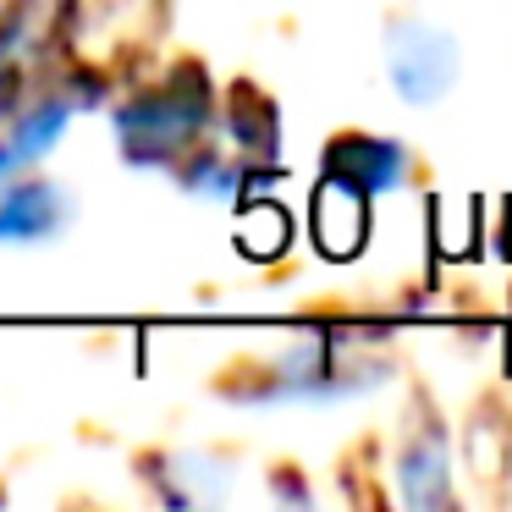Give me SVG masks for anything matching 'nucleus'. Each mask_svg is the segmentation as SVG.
I'll use <instances>...</instances> for the list:
<instances>
[{
  "mask_svg": "<svg viewBox=\"0 0 512 512\" xmlns=\"http://www.w3.org/2000/svg\"><path fill=\"white\" fill-rule=\"evenodd\" d=\"M391 83L408 105H435L457 83V45L430 23H397L386 39Z\"/></svg>",
  "mask_w": 512,
  "mask_h": 512,
  "instance_id": "f257e3e1",
  "label": "nucleus"
},
{
  "mask_svg": "<svg viewBox=\"0 0 512 512\" xmlns=\"http://www.w3.org/2000/svg\"><path fill=\"white\" fill-rule=\"evenodd\" d=\"M369 237V193L353 188L342 177H325V188L314 193V243L331 259H353Z\"/></svg>",
  "mask_w": 512,
  "mask_h": 512,
  "instance_id": "f03ea898",
  "label": "nucleus"
},
{
  "mask_svg": "<svg viewBox=\"0 0 512 512\" xmlns=\"http://www.w3.org/2000/svg\"><path fill=\"white\" fill-rule=\"evenodd\" d=\"M402 501H413V507H441L446 496H452V474H446V435L435 430H419L408 446H402Z\"/></svg>",
  "mask_w": 512,
  "mask_h": 512,
  "instance_id": "7ed1b4c3",
  "label": "nucleus"
},
{
  "mask_svg": "<svg viewBox=\"0 0 512 512\" xmlns=\"http://www.w3.org/2000/svg\"><path fill=\"white\" fill-rule=\"evenodd\" d=\"M56 204L61 193L50 188V182H6L0 188V237H39L56 226Z\"/></svg>",
  "mask_w": 512,
  "mask_h": 512,
  "instance_id": "20e7f679",
  "label": "nucleus"
},
{
  "mask_svg": "<svg viewBox=\"0 0 512 512\" xmlns=\"http://www.w3.org/2000/svg\"><path fill=\"white\" fill-rule=\"evenodd\" d=\"M336 144L347 149V155H358L364 166H342V171H331V177H342V182H353V188H364L369 199L375 193H386V188H397L402 177H408V155H402L397 144H386V138H336Z\"/></svg>",
  "mask_w": 512,
  "mask_h": 512,
  "instance_id": "39448f33",
  "label": "nucleus"
},
{
  "mask_svg": "<svg viewBox=\"0 0 512 512\" xmlns=\"http://www.w3.org/2000/svg\"><path fill=\"white\" fill-rule=\"evenodd\" d=\"M237 243H243V254L254 259H281L292 243V226L287 215H281V204H248L243 215H237Z\"/></svg>",
  "mask_w": 512,
  "mask_h": 512,
  "instance_id": "423d86ee",
  "label": "nucleus"
}]
</instances>
